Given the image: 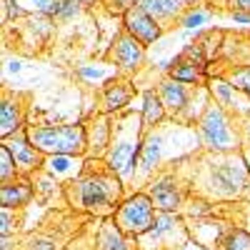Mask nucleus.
Returning a JSON list of instances; mask_svg holds the SVG:
<instances>
[{
	"mask_svg": "<svg viewBox=\"0 0 250 250\" xmlns=\"http://www.w3.org/2000/svg\"><path fill=\"white\" fill-rule=\"evenodd\" d=\"M140 148H138V140H120L118 145H113L110 150V170L118 173L120 178H130L133 175V165H135V158H138Z\"/></svg>",
	"mask_w": 250,
	"mask_h": 250,
	"instance_id": "9",
	"label": "nucleus"
},
{
	"mask_svg": "<svg viewBox=\"0 0 250 250\" xmlns=\"http://www.w3.org/2000/svg\"><path fill=\"white\" fill-rule=\"evenodd\" d=\"M200 70H203L200 62L193 60V58H188V55L183 53V55H178V58L173 60L170 78L178 80V83H195V80L200 78Z\"/></svg>",
	"mask_w": 250,
	"mask_h": 250,
	"instance_id": "13",
	"label": "nucleus"
},
{
	"mask_svg": "<svg viewBox=\"0 0 250 250\" xmlns=\"http://www.w3.org/2000/svg\"><path fill=\"white\" fill-rule=\"evenodd\" d=\"M158 155H160V138L153 135V138H148V143L143 145V168L150 170L155 165V160H158Z\"/></svg>",
	"mask_w": 250,
	"mask_h": 250,
	"instance_id": "21",
	"label": "nucleus"
},
{
	"mask_svg": "<svg viewBox=\"0 0 250 250\" xmlns=\"http://www.w3.org/2000/svg\"><path fill=\"white\" fill-rule=\"evenodd\" d=\"M130 100V83H113L105 90V108L108 110H120L123 105H128Z\"/></svg>",
	"mask_w": 250,
	"mask_h": 250,
	"instance_id": "17",
	"label": "nucleus"
},
{
	"mask_svg": "<svg viewBox=\"0 0 250 250\" xmlns=\"http://www.w3.org/2000/svg\"><path fill=\"white\" fill-rule=\"evenodd\" d=\"M155 223V205L150 195H133L128 198L115 213V225L125 235H143Z\"/></svg>",
	"mask_w": 250,
	"mask_h": 250,
	"instance_id": "3",
	"label": "nucleus"
},
{
	"mask_svg": "<svg viewBox=\"0 0 250 250\" xmlns=\"http://www.w3.org/2000/svg\"><path fill=\"white\" fill-rule=\"evenodd\" d=\"M3 145H8V150L13 153V158L18 163V170L28 173V170H33V168L40 165V150L28 140V133H18L13 138L8 135L3 140Z\"/></svg>",
	"mask_w": 250,
	"mask_h": 250,
	"instance_id": "7",
	"label": "nucleus"
},
{
	"mask_svg": "<svg viewBox=\"0 0 250 250\" xmlns=\"http://www.w3.org/2000/svg\"><path fill=\"white\" fill-rule=\"evenodd\" d=\"M248 183V170L238 163H223L213 170V185L220 195H238Z\"/></svg>",
	"mask_w": 250,
	"mask_h": 250,
	"instance_id": "6",
	"label": "nucleus"
},
{
	"mask_svg": "<svg viewBox=\"0 0 250 250\" xmlns=\"http://www.w3.org/2000/svg\"><path fill=\"white\" fill-rule=\"evenodd\" d=\"M233 88H238V90H243V93L250 95V68H245V70H240V73L233 75Z\"/></svg>",
	"mask_w": 250,
	"mask_h": 250,
	"instance_id": "23",
	"label": "nucleus"
},
{
	"mask_svg": "<svg viewBox=\"0 0 250 250\" xmlns=\"http://www.w3.org/2000/svg\"><path fill=\"white\" fill-rule=\"evenodd\" d=\"M150 18H173L180 10L178 0H140L138 3Z\"/></svg>",
	"mask_w": 250,
	"mask_h": 250,
	"instance_id": "16",
	"label": "nucleus"
},
{
	"mask_svg": "<svg viewBox=\"0 0 250 250\" xmlns=\"http://www.w3.org/2000/svg\"><path fill=\"white\" fill-rule=\"evenodd\" d=\"M210 3H213V0H210Z\"/></svg>",
	"mask_w": 250,
	"mask_h": 250,
	"instance_id": "31",
	"label": "nucleus"
},
{
	"mask_svg": "<svg viewBox=\"0 0 250 250\" xmlns=\"http://www.w3.org/2000/svg\"><path fill=\"white\" fill-rule=\"evenodd\" d=\"M100 250H125V243L120 238V228H105L100 233Z\"/></svg>",
	"mask_w": 250,
	"mask_h": 250,
	"instance_id": "20",
	"label": "nucleus"
},
{
	"mask_svg": "<svg viewBox=\"0 0 250 250\" xmlns=\"http://www.w3.org/2000/svg\"><path fill=\"white\" fill-rule=\"evenodd\" d=\"M13 215H10V208H3V238H8L10 235V230H13Z\"/></svg>",
	"mask_w": 250,
	"mask_h": 250,
	"instance_id": "24",
	"label": "nucleus"
},
{
	"mask_svg": "<svg viewBox=\"0 0 250 250\" xmlns=\"http://www.w3.org/2000/svg\"><path fill=\"white\" fill-rule=\"evenodd\" d=\"M245 165H248V173H250V148L245 150Z\"/></svg>",
	"mask_w": 250,
	"mask_h": 250,
	"instance_id": "30",
	"label": "nucleus"
},
{
	"mask_svg": "<svg viewBox=\"0 0 250 250\" xmlns=\"http://www.w3.org/2000/svg\"><path fill=\"white\" fill-rule=\"evenodd\" d=\"M165 113L168 110H165L160 95H155L153 90L145 93V98H143V123L145 125H155V123H160L165 118Z\"/></svg>",
	"mask_w": 250,
	"mask_h": 250,
	"instance_id": "15",
	"label": "nucleus"
},
{
	"mask_svg": "<svg viewBox=\"0 0 250 250\" xmlns=\"http://www.w3.org/2000/svg\"><path fill=\"white\" fill-rule=\"evenodd\" d=\"M25 133L40 153L80 155L88 148V135L83 125H43V128H28Z\"/></svg>",
	"mask_w": 250,
	"mask_h": 250,
	"instance_id": "1",
	"label": "nucleus"
},
{
	"mask_svg": "<svg viewBox=\"0 0 250 250\" xmlns=\"http://www.w3.org/2000/svg\"><path fill=\"white\" fill-rule=\"evenodd\" d=\"M113 3L123 10H130V8H135V3H140V0H113Z\"/></svg>",
	"mask_w": 250,
	"mask_h": 250,
	"instance_id": "27",
	"label": "nucleus"
},
{
	"mask_svg": "<svg viewBox=\"0 0 250 250\" xmlns=\"http://www.w3.org/2000/svg\"><path fill=\"white\" fill-rule=\"evenodd\" d=\"M20 123H23L20 105L15 100H3V105H0V133H3V138H8L10 133H18Z\"/></svg>",
	"mask_w": 250,
	"mask_h": 250,
	"instance_id": "14",
	"label": "nucleus"
},
{
	"mask_svg": "<svg viewBox=\"0 0 250 250\" xmlns=\"http://www.w3.org/2000/svg\"><path fill=\"white\" fill-rule=\"evenodd\" d=\"M125 30H128L135 40H140L143 45H150L160 38V28L155 23V18H150L140 5L125 10Z\"/></svg>",
	"mask_w": 250,
	"mask_h": 250,
	"instance_id": "5",
	"label": "nucleus"
},
{
	"mask_svg": "<svg viewBox=\"0 0 250 250\" xmlns=\"http://www.w3.org/2000/svg\"><path fill=\"white\" fill-rule=\"evenodd\" d=\"M30 198H33L30 183H3V188H0L3 208H20V205L30 203Z\"/></svg>",
	"mask_w": 250,
	"mask_h": 250,
	"instance_id": "12",
	"label": "nucleus"
},
{
	"mask_svg": "<svg viewBox=\"0 0 250 250\" xmlns=\"http://www.w3.org/2000/svg\"><path fill=\"white\" fill-rule=\"evenodd\" d=\"M30 3H35V8H38V10H45V13H48V10H50V5L55 3V0H30Z\"/></svg>",
	"mask_w": 250,
	"mask_h": 250,
	"instance_id": "28",
	"label": "nucleus"
},
{
	"mask_svg": "<svg viewBox=\"0 0 250 250\" xmlns=\"http://www.w3.org/2000/svg\"><path fill=\"white\" fill-rule=\"evenodd\" d=\"M233 15H235L238 23H250V15L248 13H233Z\"/></svg>",
	"mask_w": 250,
	"mask_h": 250,
	"instance_id": "29",
	"label": "nucleus"
},
{
	"mask_svg": "<svg viewBox=\"0 0 250 250\" xmlns=\"http://www.w3.org/2000/svg\"><path fill=\"white\" fill-rule=\"evenodd\" d=\"M160 100H163V105L168 113H180L185 108V103H188V95H185V88H183V83L178 80H165L163 85H160Z\"/></svg>",
	"mask_w": 250,
	"mask_h": 250,
	"instance_id": "11",
	"label": "nucleus"
},
{
	"mask_svg": "<svg viewBox=\"0 0 250 250\" xmlns=\"http://www.w3.org/2000/svg\"><path fill=\"white\" fill-rule=\"evenodd\" d=\"M233 13H248L250 15V0H230Z\"/></svg>",
	"mask_w": 250,
	"mask_h": 250,
	"instance_id": "26",
	"label": "nucleus"
},
{
	"mask_svg": "<svg viewBox=\"0 0 250 250\" xmlns=\"http://www.w3.org/2000/svg\"><path fill=\"white\" fill-rule=\"evenodd\" d=\"M203 20H205V15H203V13H193V15H188V18L183 20V25H185V28H198V25L203 23Z\"/></svg>",
	"mask_w": 250,
	"mask_h": 250,
	"instance_id": "25",
	"label": "nucleus"
},
{
	"mask_svg": "<svg viewBox=\"0 0 250 250\" xmlns=\"http://www.w3.org/2000/svg\"><path fill=\"white\" fill-rule=\"evenodd\" d=\"M150 200L155 205V210L160 213H175V208L180 205V193L175 188L173 178H163L150 188Z\"/></svg>",
	"mask_w": 250,
	"mask_h": 250,
	"instance_id": "10",
	"label": "nucleus"
},
{
	"mask_svg": "<svg viewBox=\"0 0 250 250\" xmlns=\"http://www.w3.org/2000/svg\"><path fill=\"white\" fill-rule=\"evenodd\" d=\"M220 245L223 250H250V235L245 230H230Z\"/></svg>",
	"mask_w": 250,
	"mask_h": 250,
	"instance_id": "19",
	"label": "nucleus"
},
{
	"mask_svg": "<svg viewBox=\"0 0 250 250\" xmlns=\"http://www.w3.org/2000/svg\"><path fill=\"white\" fill-rule=\"evenodd\" d=\"M143 48L145 45L140 43V40H135L130 33H125V35H120L115 40V45L110 50V60H115V65H120V68L133 70L143 62Z\"/></svg>",
	"mask_w": 250,
	"mask_h": 250,
	"instance_id": "8",
	"label": "nucleus"
},
{
	"mask_svg": "<svg viewBox=\"0 0 250 250\" xmlns=\"http://www.w3.org/2000/svg\"><path fill=\"white\" fill-rule=\"evenodd\" d=\"M200 135L203 140L210 145V148H218V150H225V148H233L235 143V135L230 130V123H228L225 113L220 108H210L203 120H200Z\"/></svg>",
	"mask_w": 250,
	"mask_h": 250,
	"instance_id": "4",
	"label": "nucleus"
},
{
	"mask_svg": "<svg viewBox=\"0 0 250 250\" xmlns=\"http://www.w3.org/2000/svg\"><path fill=\"white\" fill-rule=\"evenodd\" d=\"M0 160H3V168H0V178H3V183H10V178H15L18 163H15L13 153L8 150V145H0Z\"/></svg>",
	"mask_w": 250,
	"mask_h": 250,
	"instance_id": "22",
	"label": "nucleus"
},
{
	"mask_svg": "<svg viewBox=\"0 0 250 250\" xmlns=\"http://www.w3.org/2000/svg\"><path fill=\"white\" fill-rule=\"evenodd\" d=\"M78 10H80V0H55V3L50 5V10H48V15L58 18V20H68Z\"/></svg>",
	"mask_w": 250,
	"mask_h": 250,
	"instance_id": "18",
	"label": "nucleus"
},
{
	"mask_svg": "<svg viewBox=\"0 0 250 250\" xmlns=\"http://www.w3.org/2000/svg\"><path fill=\"white\" fill-rule=\"evenodd\" d=\"M120 195V183L110 175H85L78 180V203L93 213L110 210Z\"/></svg>",
	"mask_w": 250,
	"mask_h": 250,
	"instance_id": "2",
	"label": "nucleus"
}]
</instances>
